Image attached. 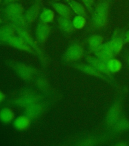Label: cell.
Returning <instances> with one entry per match:
<instances>
[{
    "mask_svg": "<svg viewBox=\"0 0 129 146\" xmlns=\"http://www.w3.org/2000/svg\"><path fill=\"white\" fill-rule=\"evenodd\" d=\"M109 2L102 0L98 3L93 12L92 21L94 27L96 29L104 27L107 23L109 11Z\"/></svg>",
    "mask_w": 129,
    "mask_h": 146,
    "instance_id": "1",
    "label": "cell"
},
{
    "mask_svg": "<svg viewBox=\"0 0 129 146\" xmlns=\"http://www.w3.org/2000/svg\"><path fill=\"white\" fill-rule=\"evenodd\" d=\"M13 27L15 28V32L17 33L18 36H20L32 49L34 50L39 54V56H41V58H43V55H42L41 50L39 49L38 46L36 44L33 39L32 38V36H30V35L27 32V31H26L25 29L23 28L14 26Z\"/></svg>",
    "mask_w": 129,
    "mask_h": 146,
    "instance_id": "2",
    "label": "cell"
},
{
    "mask_svg": "<svg viewBox=\"0 0 129 146\" xmlns=\"http://www.w3.org/2000/svg\"><path fill=\"white\" fill-rule=\"evenodd\" d=\"M39 102V96L32 92H26L14 100V104L19 107L26 108L34 103Z\"/></svg>",
    "mask_w": 129,
    "mask_h": 146,
    "instance_id": "3",
    "label": "cell"
},
{
    "mask_svg": "<svg viewBox=\"0 0 129 146\" xmlns=\"http://www.w3.org/2000/svg\"><path fill=\"white\" fill-rule=\"evenodd\" d=\"M84 54V50L81 46L78 44H73L66 50L65 57L66 60L74 62L81 59Z\"/></svg>",
    "mask_w": 129,
    "mask_h": 146,
    "instance_id": "4",
    "label": "cell"
},
{
    "mask_svg": "<svg viewBox=\"0 0 129 146\" xmlns=\"http://www.w3.org/2000/svg\"><path fill=\"white\" fill-rule=\"evenodd\" d=\"M94 52L96 57L105 62L115 56L109 42L101 44Z\"/></svg>",
    "mask_w": 129,
    "mask_h": 146,
    "instance_id": "5",
    "label": "cell"
},
{
    "mask_svg": "<svg viewBox=\"0 0 129 146\" xmlns=\"http://www.w3.org/2000/svg\"><path fill=\"white\" fill-rule=\"evenodd\" d=\"M13 66L14 70L23 80H29L34 74L33 68L27 64L17 63L14 64Z\"/></svg>",
    "mask_w": 129,
    "mask_h": 146,
    "instance_id": "6",
    "label": "cell"
},
{
    "mask_svg": "<svg viewBox=\"0 0 129 146\" xmlns=\"http://www.w3.org/2000/svg\"><path fill=\"white\" fill-rule=\"evenodd\" d=\"M50 27L48 23L41 21L36 27V39L39 43H43L48 39L50 33Z\"/></svg>",
    "mask_w": 129,
    "mask_h": 146,
    "instance_id": "7",
    "label": "cell"
},
{
    "mask_svg": "<svg viewBox=\"0 0 129 146\" xmlns=\"http://www.w3.org/2000/svg\"><path fill=\"white\" fill-rule=\"evenodd\" d=\"M6 43L19 50L28 52H33L31 48L20 36H15L14 35L13 36H11L10 39H8V40L6 42Z\"/></svg>",
    "mask_w": 129,
    "mask_h": 146,
    "instance_id": "8",
    "label": "cell"
},
{
    "mask_svg": "<svg viewBox=\"0 0 129 146\" xmlns=\"http://www.w3.org/2000/svg\"><path fill=\"white\" fill-rule=\"evenodd\" d=\"M6 17L14 27L24 29L28 24L23 14H6Z\"/></svg>",
    "mask_w": 129,
    "mask_h": 146,
    "instance_id": "9",
    "label": "cell"
},
{
    "mask_svg": "<svg viewBox=\"0 0 129 146\" xmlns=\"http://www.w3.org/2000/svg\"><path fill=\"white\" fill-rule=\"evenodd\" d=\"M31 124V119L26 116L21 115L14 119L13 126L15 129L19 131L27 129Z\"/></svg>",
    "mask_w": 129,
    "mask_h": 146,
    "instance_id": "10",
    "label": "cell"
},
{
    "mask_svg": "<svg viewBox=\"0 0 129 146\" xmlns=\"http://www.w3.org/2000/svg\"><path fill=\"white\" fill-rule=\"evenodd\" d=\"M87 61L89 64L97 70L98 72L108 74L109 72L105 62L98 57L89 56L87 58Z\"/></svg>",
    "mask_w": 129,
    "mask_h": 146,
    "instance_id": "11",
    "label": "cell"
},
{
    "mask_svg": "<svg viewBox=\"0 0 129 146\" xmlns=\"http://www.w3.org/2000/svg\"><path fill=\"white\" fill-rule=\"evenodd\" d=\"M25 115L31 119L39 117L43 113V106L41 103H34L25 108Z\"/></svg>",
    "mask_w": 129,
    "mask_h": 146,
    "instance_id": "12",
    "label": "cell"
},
{
    "mask_svg": "<svg viewBox=\"0 0 129 146\" xmlns=\"http://www.w3.org/2000/svg\"><path fill=\"white\" fill-rule=\"evenodd\" d=\"M120 112V108L118 105H113L112 106L107 114V122L109 125H115L119 120Z\"/></svg>",
    "mask_w": 129,
    "mask_h": 146,
    "instance_id": "13",
    "label": "cell"
},
{
    "mask_svg": "<svg viewBox=\"0 0 129 146\" xmlns=\"http://www.w3.org/2000/svg\"><path fill=\"white\" fill-rule=\"evenodd\" d=\"M15 113L11 108L5 107L0 110V121L5 124H8L14 121Z\"/></svg>",
    "mask_w": 129,
    "mask_h": 146,
    "instance_id": "14",
    "label": "cell"
},
{
    "mask_svg": "<svg viewBox=\"0 0 129 146\" xmlns=\"http://www.w3.org/2000/svg\"><path fill=\"white\" fill-rule=\"evenodd\" d=\"M15 32L13 25H5L0 27V41L6 43L8 39L13 36Z\"/></svg>",
    "mask_w": 129,
    "mask_h": 146,
    "instance_id": "15",
    "label": "cell"
},
{
    "mask_svg": "<svg viewBox=\"0 0 129 146\" xmlns=\"http://www.w3.org/2000/svg\"><path fill=\"white\" fill-rule=\"evenodd\" d=\"M39 6L37 4L33 5L27 10L24 15L28 23H33L36 20L39 16Z\"/></svg>",
    "mask_w": 129,
    "mask_h": 146,
    "instance_id": "16",
    "label": "cell"
},
{
    "mask_svg": "<svg viewBox=\"0 0 129 146\" xmlns=\"http://www.w3.org/2000/svg\"><path fill=\"white\" fill-rule=\"evenodd\" d=\"M58 22L61 29L65 33H71L74 29L72 22L69 17L60 16L58 19Z\"/></svg>",
    "mask_w": 129,
    "mask_h": 146,
    "instance_id": "17",
    "label": "cell"
},
{
    "mask_svg": "<svg viewBox=\"0 0 129 146\" xmlns=\"http://www.w3.org/2000/svg\"><path fill=\"white\" fill-rule=\"evenodd\" d=\"M103 41V38L100 35H94L90 36L88 41L90 49L92 51L94 52L102 44Z\"/></svg>",
    "mask_w": 129,
    "mask_h": 146,
    "instance_id": "18",
    "label": "cell"
},
{
    "mask_svg": "<svg viewBox=\"0 0 129 146\" xmlns=\"http://www.w3.org/2000/svg\"><path fill=\"white\" fill-rule=\"evenodd\" d=\"M52 6L57 13L60 15V16L69 18L71 14L70 7H68L66 5L60 3H53Z\"/></svg>",
    "mask_w": 129,
    "mask_h": 146,
    "instance_id": "19",
    "label": "cell"
},
{
    "mask_svg": "<svg viewBox=\"0 0 129 146\" xmlns=\"http://www.w3.org/2000/svg\"><path fill=\"white\" fill-rule=\"evenodd\" d=\"M68 4L69 5L71 9L77 15H81L85 17L86 15V10L85 7L80 3L78 2L75 0H69Z\"/></svg>",
    "mask_w": 129,
    "mask_h": 146,
    "instance_id": "20",
    "label": "cell"
},
{
    "mask_svg": "<svg viewBox=\"0 0 129 146\" xmlns=\"http://www.w3.org/2000/svg\"><path fill=\"white\" fill-rule=\"evenodd\" d=\"M109 43L115 55L120 52L124 44L123 39L120 37L114 38L111 40L109 41Z\"/></svg>",
    "mask_w": 129,
    "mask_h": 146,
    "instance_id": "21",
    "label": "cell"
},
{
    "mask_svg": "<svg viewBox=\"0 0 129 146\" xmlns=\"http://www.w3.org/2000/svg\"><path fill=\"white\" fill-rule=\"evenodd\" d=\"M24 9L22 5L18 3H13L7 5L5 8V14H23Z\"/></svg>",
    "mask_w": 129,
    "mask_h": 146,
    "instance_id": "22",
    "label": "cell"
},
{
    "mask_svg": "<svg viewBox=\"0 0 129 146\" xmlns=\"http://www.w3.org/2000/svg\"><path fill=\"white\" fill-rule=\"evenodd\" d=\"M107 68L109 72L115 73L118 72L122 68L121 62L117 59L112 58L106 62Z\"/></svg>",
    "mask_w": 129,
    "mask_h": 146,
    "instance_id": "23",
    "label": "cell"
},
{
    "mask_svg": "<svg viewBox=\"0 0 129 146\" xmlns=\"http://www.w3.org/2000/svg\"><path fill=\"white\" fill-rule=\"evenodd\" d=\"M55 13L52 9H45L43 10L40 15L41 21L48 23H52L54 20Z\"/></svg>",
    "mask_w": 129,
    "mask_h": 146,
    "instance_id": "24",
    "label": "cell"
},
{
    "mask_svg": "<svg viewBox=\"0 0 129 146\" xmlns=\"http://www.w3.org/2000/svg\"><path fill=\"white\" fill-rule=\"evenodd\" d=\"M77 68L80 71H82V72L86 73L90 75L96 76V77H100L101 76L100 72L96 70L91 65H85V64H79L77 66Z\"/></svg>",
    "mask_w": 129,
    "mask_h": 146,
    "instance_id": "25",
    "label": "cell"
},
{
    "mask_svg": "<svg viewBox=\"0 0 129 146\" xmlns=\"http://www.w3.org/2000/svg\"><path fill=\"white\" fill-rule=\"evenodd\" d=\"M72 23L74 29L80 30L83 29L86 25V18L83 16L77 15L73 19Z\"/></svg>",
    "mask_w": 129,
    "mask_h": 146,
    "instance_id": "26",
    "label": "cell"
},
{
    "mask_svg": "<svg viewBox=\"0 0 129 146\" xmlns=\"http://www.w3.org/2000/svg\"><path fill=\"white\" fill-rule=\"evenodd\" d=\"M115 128L119 131H125L129 129V121L126 119L119 120L115 123Z\"/></svg>",
    "mask_w": 129,
    "mask_h": 146,
    "instance_id": "27",
    "label": "cell"
},
{
    "mask_svg": "<svg viewBox=\"0 0 129 146\" xmlns=\"http://www.w3.org/2000/svg\"><path fill=\"white\" fill-rule=\"evenodd\" d=\"M82 1L84 3V5L85 6L86 8L88 9L89 11H91L93 6L94 1L93 0H82Z\"/></svg>",
    "mask_w": 129,
    "mask_h": 146,
    "instance_id": "28",
    "label": "cell"
},
{
    "mask_svg": "<svg viewBox=\"0 0 129 146\" xmlns=\"http://www.w3.org/2000/svg\"><path fill=\"white\" fill-rule=\"evenodd\" d=\"M37 82V85L40 88L45 89V88H46L47 84H46V82H45V80L43 79H39Z\"/></svg>",
    "mask_w": 129,
    "mask_h": 146,
    "instance_id": "29",
    "label": "cell"
},
{
    "mask_svg": "<svg viewBox=\"0 0 129 146\" xmlns=\"http://www.w3.org/2000/svg\"><path fill=\"white\" fill-rule=\"evenodd\" d=\"M123 41H124V43H129V30L127 31L125 33L124 38L123 39Z\"/></svg>",
    "mask_w": 129,
    "mask_h": 146,
    "instance_id": "30",
    "label": "cell"
},
{
    "mask_svg": "<svg viewBox=\"0 0 129 146\" xmlns=\"http://www.w3.org/2000/svg\"><path fill=\"white\" fill-rule=\"evenodd\" d=\"M5 98V95L4 94V92L0 90V104L2 103L3 102Z\"/></svg>",
    "mask_w": 129,
    "mask_h": 146,
    "instance_id": "31",
    "label": "cell"
},
{
    "mask_svg": "<svg viewBox=\"0 0 129 146\" xmlns=\"http://www.w3.org/2000/svg\"><path fill=\"white\" fill-rule=\"evenodd\" d=\"M4 1L5 3L8 5L13 3H15L17 0H4Z\"/></svg>",
    "mask_w": 129,
    "mask_h": 146,
    "instance_id": "32",
    "label": "cell"
},
{
    "mask_svg": "<svg viewBox=\"0 0 129 146\" xmlns=\"http://www.w3.org/2000/svg\"><path fill=\"white\" fill-rule=\"evenodd\" d=\"M2 23V19L0 17V24Z\"/></svg>",
    "mask_w": 129,
    "mask_h": 146,
    "instance_id": "33",
    "label": "cell"
},
{
    "mask_svg": "<svg viewBox=\"0 0 129 146\" xmlns=\"http://www.w3.org/2000/svg\"><path fill=\"white\" fill-rule=\"evenodd\" d=\"M128 62H129V58H128Z\"/></svg>",
    "mask_w": 129,
    "mask_h": 146,
    "instance_id": "34",
    "label": "cell"
},
{
    "mask_svg": "<svg viewBox=\"0 0 129 146\" xmlns=\"http://www.w3.org/2000/svg\"><path fill=\"white\" fill-rule=\"evenodd\" d=\"M56 1H59V0H56Z\"/></svg>",
    "mask_w": 129,
    "mask_h": 146,
    "instance_id": "35",
    "label": "cell"
},
{
    "mask_svg": "<svg viewBox=\"0 0 129 146\" xmlns=\"http://www.w3.org/2000/svg\"><path fill=\"white\" fill-rule=\"evenodd\" d=\"M2 1V0H0V1Z\"/></svg>",
    "mask_w": 129,
    "mask_h": 146,
    "instance_id": "36",
    "label": "cell"
}]
</instances>
